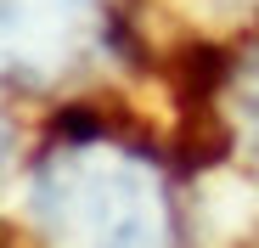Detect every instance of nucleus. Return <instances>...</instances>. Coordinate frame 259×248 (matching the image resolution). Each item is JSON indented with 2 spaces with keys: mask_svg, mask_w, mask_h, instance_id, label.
Instances as JSON below:
<instances>
[{
  "mask_svg": "<svg viewBox=\"0 0 259 248\" xmlns=\"http://www.w3.org/2000/svg\"><path fill=\"white\" fill-rule=\"evenodd\" d=\"M28 209L46 248H175L169 181L113 130H62L34 163Z\"/></svg>",
  "mask_w": 259,
  "mask_h": 248,
  "instance_id": "1",
  "label": "nucleus"
},
{
  "mask_svg": "<svg viewBox=\"0 0 259 248\" xmlns=\"http://www.w3.org/2000/svg\"><path fill=\"white\" fill-rule=\"evenodd\" d=\"M113 0H0V85L51 91L113 51Z\"/></svg>",
  "mask_w": 259,
  "mask_h": 248,
  "instance_id": "2",
  "label": "nucleus"
},
{
  "mask_svg": "<svg viewBox=\"0 0 259 248\" xmlns=\"http://www.w3.org/2000/svg\"><path fill=\"white\" fill-rule=\"evenodd\" d=\"M226 113H231V130L242 136V147L259 152V46L242 51V62L226 79Z\"/></svg>",
  "mask_w": 259,
  "mask_h": 248,
  "instance_id": "3",
  "label": "nucleus"
},
{
  "mask_svg": "<svg viewBox=\"0 0 259 248\" xmlns=\"http://www.w3.org/2000/svg\"><path fill=\"white\" fill-rule=\"evenodd\" d=\"M0 163H6V136H0Z\"/></svg>",
  "mask_w": 259,
  "mask_h": 248,
  "instance_id": "4",
  "label": "nucleus"
}]
</instances>
